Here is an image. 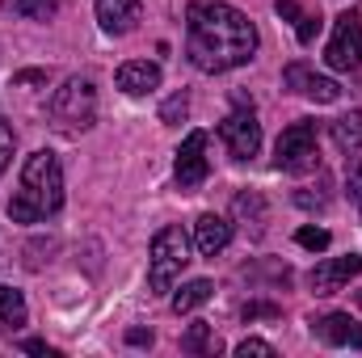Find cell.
I'll use <instances>...</instances> for the list:
<instances>
[{"label": "cell", "mask_w": 362, "mask_h": 358, "mask_svg": "<svg viewBox=\"0 0 362 358\" xmlns=\"http://www.w3.org/2000/svg\"><path fill=\"white\" fill-rule=\"evenodd\" d=\"M257 25L249 13L223 0H194L185 8V55L198 72L219 76L232 68H245L257 55Z\"/></svg>", "instance_id": "6da1fadb"}, {"label": "cell", "mask_w": 362, "mask_h": 358, "mask_svg": "<svg viewBox=\"0 0 362 358\" xmlns=\"http://www.w3.org/2000/svg\"><path fill=\"white\" fill-rule=\"evenodd\" d=\"M64 207V169L55 152H34L21 169V190L8 198L13 224H38Z\"/></svg>", "instance_id": "7a4b0ae2"}, {"label": "cell", "mask_w": 362, "mask_h": 358, "mask_svg": "<svg viewBox=\"0 0 362 358\" xmlns=\"http://www.w3.org/2000/svg\"><path fill=\"white\" fill-rule=\"evenodd\" d=\"M189 253H194V245H189V232L181 224H169V228H160L152 236V249H148V287H152V295L173 291L181 270L194 262Z\"/></svg>", "instance_id": "3957f363"}, {"label": "cell", "mask_w": 362, "mask_h": 358, "mask_svg": "<svg viewBox=\"0 0 362 358\" xmlns=\"http://www.w3.org/2000/svg\"><path fill=\"white\" fill-rule=\"evenodd\" d=\"M274 169L278 173H320V135H316L312 118H299L278 135Z\"/></svg>", "instance_id": "277c9868"}, {"label": "cell", "mask_w": 362, "mask_h": 358, "mask_svg": "<svg viewBox=\"0 0 362 358\" xmlns=\"http://www.w3.org/2000/svg\"><path fill=\"white\" fill-rule=\"evenodd\" d=\"M97 118V89L89 76H68L51 97V122L59 131H89Z\"/></svg>", "instance_id": "5b68a950"}, {"label": "cell", "mask_w": 362, "mask_h": 358, "mask_svg": "<svg viewBox=\"0 0 362 358\" xmlns=\"http://www.w3.org/2000/svg\"><path fill=\"white\" fill-rule=\"evenodd\" d=\"M325 64L333 72H358L362 68V17L354 8L333 21V38L325 47Z\"/></svg>", "instance_id": "8992f818"}, {"label": "cell", "mask_w": 362, "mask_h": 358, "mask_svg": "<svg viewBox=\"0 0 362 358\" xmlns=\"http://www.w3.org/2000/svg\"><path fill=\"white\" fill-rule=\"evenodd\" d=\"M219 139L232 152V161H253L262 152V122H257L253 105H240L236 114H228L219 122Z\"/></svg>", "instance_id": "52a82bcc"}, {"label": "cell", "mask_w": 362, "mask_h": 358, "mask_svg": "<svg viewBox=\"0 0 362 358\" xmlns=\"http://www.w3.org/2000/svg\"><path fill=\"white\" fill-rule=\"evenodd\" d=\"M173 178L181 190H198L202 181L211 178V161H206V131H189L177 148V165Z\"/></svg>", "instance_id": "ba28073f"}, {"label": "cell", "mask_w": 362, "mask_h": 358, "mask_svg": "<svg viewBox=\"0 0 362 358\" xmlns=\"http://www.w3.org/2000/svg\"><path fill=\"white\" fill-rule=\"evenodd\" d=\"M282 81H286V89H291V93H299V97H308V101H316V105H333V101L341 97V85H337L333 76H320V72H312L303 59L286 64Z\"/></svg>", "instance_id": "9c48e42d"}, {"label": "cell", "mask_w": 362, "mask_h": 358, "mask_svg": "<svg viewBox=\"0 0 362 358\" xmlns=\"http://www.w3.org/2000/svg\"><path fill=\"white\" fill-rule=\"evenodd\" d=\"M362 274V258L358 253H341V258H325V262H316L312 274H308V287L316 291V295H337L350 278H358Z\"/></svg>", "instance_id": "30bf717a"}, {"label": "cell", "mask_w": 362, "mask_h": 358, "mask_svg": "<svg viewBox=\"0 0 362 358\" xmlns=\"http://www.w3.org/2000/svg\"><path fill=\"white\" fill-rule=\"evenodd\" d=\"M312 333H316L325 346H350V350H362V325L350 316V312H329V316L312 321Z\"/></svg>", "instance_id": "8fae6325"}, {"label": "cell", "mask_w": 362, "mask_h": 358, "mask_svg": "<svg viewBox=\"0 0 362 358\" xmlns=\"http://www.w3.org/2000/svg\"><path fill=\"white\" fill-rule=\"evenodd\" d=\"M228 245H232V224H228L223 215H215V211L198 215V224H194V249H198L202 258H215V253H223Z\"/></svg>", "instance_id": "7c38bea8"}, {"label": "cell", "mask_w": 362, "mask_h": 358, "mask_svg": "<svg viewBox=\"0 0 362 358\" xmlns=\"http://www.w3.org/2000/svg\"><path fill=\"white\" fill-rule=\"evenodd\" d=\"M139 13H144L139 0H97V21H101V30L114 34V38L131 34V30L139 25Z\"/></svg>", "instance_id": "4fadbf2b"}, {"label": "cell", "mask_w": 362, "mask_h": 358, "mask_svg": "<svg viewBox=\"0 0 362 358\" xmlns=\"http://www.w3.org/2000/svg\"><path fill=\"white\" fill-rule=\"evenodd\" d=\"M118 89L127 97H148L152 89H160V64H148V59H127L118 72H114Z\"/></svg>", "instance_id": "5bb4252c"}, {"label": "cell", "mask_w": 362, "mask_h": 358, "mask_svg": "<svg viewBox=\"0 0 362 358\" xmlns=\"http://www.w3.org/2000/svg\"><path fill=\"white\" fill-rule=\"evenodd\" d=\"M232 215H236V224H245V232H249V236H262V232H266V224H270L266 198H262L257 190H240V194L232 198Z\"/></svg>", "instance_id": "9a60e30c"}, {"label": "cell", "mask_w": 362, "mask_h": 358, "mask_svg": "<svg viewBox=\"0 0 362 358\" xmlns=\"http://www.w3.org/2000/svg\"><path fill=\"white\" fill-rule=\"evenodd\" d=\"M329 135H333V144H337L346 156H354L362 148V110H350V114L333 118V122H329Z\"/></svg>", "instance_id": "2e32d148"}, {"label": "cell", "mask_w": 362, "mask_h": 358, "mask_svg": "<svg viewBox=\"0 0 362 358\" xmlns=\"http://www.w3.org/2000/svg\"><path fill=\"white\" fill-rule=\"evenodd\" d=\"M215 295V282L211 278H189V282H181V291L173 295V312H194V308H202L206 299Z\"/></svg>", "instance_id": "e0dca14e"}, {"label": "cell", "mask_w": 362, "mask_h": 358, "mask_svg": "<svg viewBox=\"0 0 362 358\" xmlns=\"http://www.w3.org/2000/svg\"><path fill=\"white\" fill-rule=\"evenodd\" d=\"M181 350H185V354H219L223 346H219V337H215V329L198 321V325H189V329L181 333Z\"/></svg>", "instance_id": "ac0fdd59"}, {"label": "cell", "mask_w": 362, "mask_h": 358, "mask_svg": "<svg viewBox=\"0 0 362 358\" xmlns=\"http://www.w3.org/2000/svg\"><path fill=\"white\" fill-rule=\"evenodd\" d=\"M4 13L25 17V21H51L55 17V0H0Z\"/></svg>", "instance_id": "d6986e66"}, {"label": "cell", "mask_w": 362, "mask_h": 358, "mask_svg": "<svg viewBox=\"0 0 362 358\" xmlns=\"http://www.w3.org/2000/svg\"><path fill=\"white\" fill-rule=\"evenodd\" d=\"M0 325H25V295L13 287H0Z\"/></svg>", "instance_id": "ffe728a7"}, {"label": "cell", "mask_w": 362, "mask_h": 358, "mask_svg": "<svg viewBox=\"0 0 362 358\" xmlns=\"http://www.w3.org/2000/svg\"><path fill=\"white\" fill-rule=\"evenodd\" d=\"M325 202H329V178H325V173L316 181V190H295V207H303V211L325 207Z\"/></svg>", "instance_id": "44dd1931"}, {"label": "cell", "mask_w": 362, "mask_h": 358, "mask_svg": "<svg viewBox=\"0 0 362 358\" xmlns=\"http://www.w3.org/2000/svg\"><path fill=\"white\" fill-rule=\"evenodd\" d=\"M346 194H350V202L362 211V161L358 156H346Z\"/></svg>", "instance_id": "7402d4cb"}, {"label": "cell", "mask_w": 362, "mask_h": 358, "mask_svg": "<svg viewBox=\"0 0 362 358\" xmlns=\"http://www.w3.org/2000/svg\"><path fill=\"white\" fill-rule=\"evenodd\" d=\"M295 245L299 249H312V253H325L329 249V232L325 228H299L295 232Z\"/></svg>", "instance_id": "603a6c76"}, {"label": "cell", "mask_w": 362, "mask_h": 358, "mask_svg": "<svg viewBox=\"0 0 362 358\" xmlns=\"http://www.w3.org/2000/svg\"><path fill=\"white\" fill-rule=\"evenodd\" d=\"M185 114H189V97H185V93H173V97L160 105V122H169V127H177Z\"/></svg>", "instance_id": "cb8c5ba5"}, {"label": "cell", "mask_w": 362, "mask_h": 358, "mask_svg": "<svg viewBox=\"0 0 362 358\" xmlns=\"http://www.w3.org/2000/svg\"><path fill=\"white\" fill-rule=\"evenodd\" d=\"M316 34H320V13H303V17L295 21V38H299V42L308 47V42H312Z\"/></svg>", "instance_id": "d4e9b609"}, {"label": "cell", "mask_w": 362, "mask_h": 358, "mask_svg": "<svg viewBox=\"0 0 362 358\" xmlns=\"http://www.w3.org/2000/svg\"><path fill=\"white\" fill-rule=\"evenodd\" d=\"M236 354H240V358H249V354H253V358H274L278 350H274L270 342H262V337H245V342L236 346Z\"/></svg>", "instance_id": "484cf974"}, {"label": "cell", "mask_w": 362, "mask_h": 358, "mask_svg": "<svg viewBox=\"0 0 362 358\" xmlns=\"http://www.w3.org/2000/svg\"><path fill=\"white\" fill-rule=\"evenodd\" d=\"M13 144H17V139H13V127L0 118V173H4V169H8V161H13Z\"/></svg>", "instance_id": "4316f807"}, {"label": "cell", "mask_w": 362, "mask_h": 358, "mask_svg": "<svg viewBox=\"0 0 362 358\" xmlns=\"http://www.w3.org/2000/svg\"><path fill=\"white\" fill-rule=\"evenodd\" d=\"M262 316L278 321V316H282V308H278V304H249V308H245V321H262Z\"/></svg>", "instance_id": "83f0119b"}, {"label": "cell", "mask_w": 362, "mask_h": 358, "mask_svg": "<svg viewBox=\"0 0 362 358\" xmlns=\"http://www.w3.org/2000/svg\"><path fill=\"white\" fill-rule=\"evenodd\" d=\"M13 85H47V72L25 68V72H17V76H13Z\"/></svg>", "instance_id": "f1b7e54d"}, {"label": "cell", "mask_w": 362, "mask_h": 358, "mask_svg": "<svg viewBox=\"0 0 362 358\" xmlns=\"http://www.w3.org/2000/svg\"><path fill=\"white\" fill-rule=\"evenodd\" d=\"M274 8H278V17H291V21H299V17H303V8H299L295 0H278Z\"/></svg>", "instance_id": "f546056e"}, {"label": "cell", "mask_w": 362, "mask_h": 358, "mask_svg": "<svg viewBox=\"0 0 362 358\" xmlns=\"http://www.w3.org/2000/svg\"><path fill=\"white\" fill-rule=\"evenodd\" d=\"M127 342H131V346H152V329H131Z\"/></svg>", "instance_id": "4dcf8cb0"}, {"label": "cell", "mask_w": 362, "mask_h": 358, "mask_svg": "<svg viewBox=\"0 0 362 358\" xmlns=\"http://www.w3.org/2000/svg\"><path fill=\"white\" fill-rule=\"evenodd\" d=\"M21 350H30V354H55L47 342H38V337H30V342H21Z\"/></svg>", "instance_id": "1f68e13d"}]
</instances>
